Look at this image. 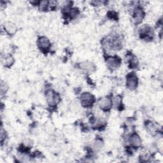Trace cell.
<instances>
[{
    "label": "cell",
    "mask_w": 163,
    "mask_h": 163,
    "mask_svg": "<svg viewBox=\"0 0 163 163\" xmlns=\"http://www.w3.org/2000/svg\"><path fill=\"white\" fill-rule=\"evenodd\" d=\"M46 98L48 103L51 106H54L56 104L59 99V96L57 93L52 90L46 91Z\"/></svg>",
    "instance_id": "6da1fadb"
},
{
    "label": "cell",
    "mask_w": 163,
    "mask_h": 163,
    "mask_svg": "<svg viewBox=\"0 0 163 163\" xmlns=\"http://www.w3.org/2000/svg\"><path fill=\"white\" fill-rule=\"evenodd\" d=\"M95 101V98L91 94L88 92L84 93L81 96V102L82 105L85 107L91 106Z\"/></svg>",
    "instance_id": "7a4b0ae2"
},
{
    "label": "cell",
    "mask_w": 163,
    "mask_h": 163,
    "mask_svg": "<svg viewBox=\"0 0 163 163\" xmlns=\"http://www.w3.org/2000/svg\"><path fill=\"white\" fill-rule=\"evenodd\" d=\"M138 78L134 74H130L127 77V86L130 89H134L138 86Z\"/></svg>",
    "instance_id": "3957f363"
},
{
    "label": "cell",
    "mask_w": 163,
    "mask_h": 163,
    "mask_svg": "<svg viewBox=\"0 0 163 163\" xmlns=\"http://www.w3.org/2000/svg\"><path fill=\"white\" fill-rule=\"evenodd\" d=\"M107 63L110 68L115 69L120 66L121 60L119 57H110L107 59Z\"/></svg>",
    "instance_id": "277c9868"
},
{
    "label": "cell",
    "mask_w": 163,
    "mask_h": 163,
    "mask_svg": "<svg viewBox=\"0 0 163 163\" xmlns=\"http://www.w3.org/2000/svg\"><path fill=\"white\" fill-rule=\"evenodd\" d=\"M38 45L41 50L43 51H46L50 47L51 43L47 38L42 37L38 39Z\"/></svg>",
    "instance_id": "5b68a950"
},
{
    "label": "cell",
    "mask_w": 163,
    "mask_h": 163,
    "mask_svg": "<svg viewBox=\"0 0 163 163\" xmlns=\"http://www.w3.org/2000/svg\"><path fill=\"white\" fill-rule=\"evenodd\" d=\"M99 107L103 110H108L111 108L112 106V103L111 100L108 98H104L100 100L99 102Z\"/></svg>",
    "instance_id": "8992f818"
},
{
    "label": "cell",
    "mask_w": 163,
    "mask_h": 163,
    "mask_svg": "<svg viewBox=\"0 0 163 163\" xmlns=\"http://www.w3.org/2000/svg\"><path fill=\"white\" fill-rule=\"evenodd\" d=\"M143 17H144V13L143 10L139 8H136L133 14L134 20L137 23H139L143 19Z\"/></svg>",
    "instance_id": "52a82bcc"
},
{
    "label": "cell",
    "mask_w": 163,
    "mask_h": 163,
    "mask_svg": "<svg viewBox=\"0 0 163 163\" xmlns=\"http://www.w3.org/2000/svg\"><path fill=\"white\" fill-rule=\"evenodd\" d=\"M80 67L82 69H84L85 71H87V72H89V73L94 72L96 69L95 66L90 62L82 63H80Z\"/></svg>",
    "instance_id": "ba28073f"
},
{
    "label": "cell",
    "mask_w": 163,
    "mask_h": 163,
    "mask_svg": "<svg viewBox=\"0 0 163 163\" xmlns=\"http://www.w3.org/2000/svg\"><path fill=\"white\" fill-rule=\"evenodd\" d=\"M130 142L131 144V145L134 147H138L142 144L140 138L136 134H134L131 136L130 139Z\"/></svg>",
    "instance_id": "9c48e42d"
},
{
    "label": "cell",
    "mask_w": 163,
    "mask_h": 163,
    "mask_svg": "<svg viewBox=\"0 0 163 163\" xmlns=\"http://www.w3.org/2000/svg\"><path fill=\"white\" fill-rule=\"evenodd\" d=\"M5 31L9 34H14L17 30L16 26L15 24L11 22H6L4 26Z\"/></svg>",
    "instance_id": "30bf717a"
},
{
    "label": "cell",
    "mask_w": 163,
    "mask_h": 163,
    "mask_svg": "<svg viewBox=\"0 0 163 163\" xmlns=\"http://www.w3.org/2000/svg\"><path fill=\"white\" fill-rule=\"evenodd\" d=\"M14 58L10 55H6L2 57V62L6 66H10L14 63Z\"/></svg>",
    "instance_id": "8fae6325"
},
{
    "label": "cell",
    "mask_w": 163,
    "mask_h": 163,
    "mask_svg": "<svg viewBox=\"0 0 163 163\" xmlns=\"http://www.w3.org/2000/svg\"><path fill=\"white\" fill-rule=\"evenodd\" d=\"M152 29H151V28L145 25L142 28V29L140 31V33H141L140 34H141V35L143 36V37H150L151 32H152Z\"/></svg>",
    "instance_id": "7c38bea8"
},
{
    "label": "cell",
    "mask_w": 163,
    "mask_h": 163,
    "mask_svg": "<svg viewBox=\"0 0 163 163\" xmlns=\"http://www.w3.org/2000/svg\"><path fill=\"white\" fill-rule=\"evenodd\" d=\"M7 89H8L7 85L5 82H3V81H2V82H1V91H2V93L6 92Z\"/></svg>",
    "instance_id": "4fadbf2b"
},
{
    "label": "cell",
    "mask_w": 163,
    "mask_h": 163,
    "mask_svg": "<svg viewBox=\"0 0 163 163\" xmlns=\"http://www.w3.org/2000/svg\"><path fill=\"white\" fill-rule=\"evenodd\" d=\"M115 104V106L116 107H117L119 106V104H121V98L120 96H116L114 99V101H113Z\"/></svg>",
    "instance_id": "5bb4252c"
},
{
    "label": "cell",
    "mask_w": 163,
    "mask_h": 163,
    "mask_svg": "<svg viewBox=\"0 0 163 163\" xmlns=\"http://www.w3.org/2000/svg\"><path fill=\"white\" fill-rule=\"evenodd\" d=\"M40 8L42 10H45V8H46V7H47L48 5V2H46V1H43V2H41L40 3Z\"/></svg>",
    "instance_id": "9a60e30c"
},
{
    "label": "cell",
    "mask_w": 163,
    "mask_h": 163,
    "mask_svg": "<svg viewBox=\"0 0 163 163\" xmlns=\"http://www.w3.org/2000/svg\"><path fill=\"white\" fill-rule=\"evenodd\" d=\"M94 147H95V148H96V149L100 148L102 147V142H101V141H99V140L96 141V142H95V143Z\"/></svg>",
    "instance_id": "2e32d148"
}]
</instances>
